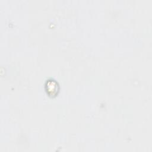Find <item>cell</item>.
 <instances>
[{
	"instance_id": "cell-1",
	"label": "cell",
	"mask_w": 152,
	"mask_h": 152,
	"mask_svg": "<svg viewBox=\"0 0 152 152\" xmlns=\"http://www.w3.org/2000/svg\"><path fill=\"white\" fill-rule=\"evenodd\" d=\"M46 90L47 93L49 96H55L59 90V86L58 83L53 80H50L47 81L46 83Z\"/></svg>"
}]
</instances>
